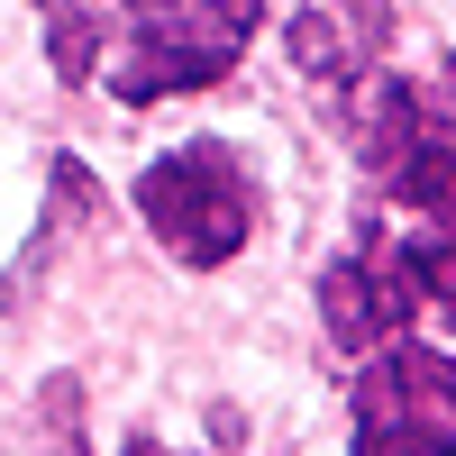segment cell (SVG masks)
Here are the masks:
<instances>
[{"instance_id": "obj_12", "label": "cell", "mask_w": 456, "mask_h": 456, "mask_svg": "<svg viewBox=\"0 0 456 456\" xmlns=\"http://www.w3.org/2000/svg\"><path fill=\"white\" fill-rule=\"evenodd\" d=\"M447 101H456V64H447Z\"/></svg>"}, {"instance_id": "obj_8", "label": "cell", "mask_w": 456, "mask_h": 456, "mask_svg": "<svg viewBox=\"0 0 456 456\" xmlns=\"http://www.w3.org/2000/svg\"><path fill=\"white\" fill-rule=\"evenodd\" d=\"M283 46H292V64L311 73V83H347V28H338L329 10H301Z\"/></svg>"}, {"instance_id": "obj_9", "label": "cell", "mask_w": 456, "mask_h": 456, "mask_svg": "<svg viewBox=\"0 0 456 456\" xmlns=\"http://www.w3.org/2000/svg\"><path fill=\"white\" fill-rule=\"evenodd\" d=\"M402 265H411V283H420V301H438L447 329H456V228H438V238H411Z\"/></svg>"}, {"instance_id": "obj_5", "label": "cell", "mask_w": 456, "mask_h": 456, "mask_svg": "<svg viewBox=\"0 0 456 456\" xmlns=\"http://www.w3.org/2000/svg\"><path fill=\"white\" fill-rule=\"evenodd\" d=\"M347 119H356V156H365L374 174H393L411 146H420V101H411V83L384 73V64L356 73V110H347Z\"/></svg>"}, {"instance_id": "obj_10", "label": "cell", "mask_w": 456, "mask_h": 456, "mask_svg": "<svg viewBox=\"0 0 456 456\" xmlns=\"http://www.w3.org/2000/svg\"><path fill=\"white\" fill-rule=\"evenodd\" d=\"M347 28H356V46L374 55V46L393 37V0H347Z\"/></svg>"}, {"instance_id": "obj_2", "label": "cell", "mask_w": 456, "mask_h": 456, "mask_svg": "<svg viewBox=\"0 0 456 456\" xmlns=\"http://www.w3.org/2000/svg\"><path fill=\"white\" fill-rule=\"evenodd\" d=\"M137 210L183 265H228L256 228V183L219 137H201V146H174V156H156L137 174Z\"/></svg>"}, {"instance_id": "obj_6", "label": "cell", "mask_w": 456, "mask_h": 456, "mask_svg": "<svg viewBox=\"0 0 456 456\" xmlns=\"http://www.w3.org/2000/svg\"><path fill=\"white\" fill-rule=\"evenodd\" d=\"M37 10H46L55 83H92L101 73V37H110V0H37Z\"/></svg>"}, {"instance_id": "obj_1", "label": "cell", "mask_w": 456, "mask_h": 456, "mask_svg": "<svg viewBox=\"0 0 456 456\" xmlns=\"http://www.w3.org/2000/svg\"><path fill=\"white\" fill-rule=\"evenodd\" d=\"M256 28V0H128V55L110 73L119 101H165V92H210L238 73Z\"/></svg>"}, {"instance_id": "obj_4", "label": "cell", "mask_w": 456, "mask_h": 456, "mask_svg": "<svg viewBox=\"0 0 456 456\" xmlns=\"http://www.w3.org/2000/svg\"><path fill=\"white\" fill-rule=\"evenodd\" d=\"M411 311H420V283H411L402 247H365V256H338L320 274V329L338 338V347H393V338L411 329Z\"/></svg>"}, {"instance_id": "obj_11", "label": "cell", "mask_w": 456, "mask_h": 456, "mask_svg": "<svg viewBox=\"0 0 456 456\" xmlns=\"http://www.w3.org/2000/svg\"><path fill=\"white\" fill-rule=\"evenodd\" d=\"M128 456H165V447H156V438H137V447H128Z\"/></svg>"}, {"instance_id": "obj_3", "label": "cell", "mask_w": 456, "mask_h": 456, "mask_svg": "<svg viewBox=\"0 0 456 456\" xmlns=\"http://www.w3.org/2000/svg\"><path fill=\"white\" fill-rule=\"evenodd\" d=\"M356 456H456V356L438 347H374L356 374Z\"/></svg>"}, {"instance_id": "obj_7", "label": "cell", "mask_w": 456, "mask_h": 456, "mask_svg": "<svg viewBox=\"0 0 456 456\" xmlns=\"http://www.w3.org/2000/svg\"><path fill=\"white\" fill-rule=\"evenodd\" d=\"M393 183H402V210L456 228V146H447V137H420V146L393 165Z\"/></svg>"}]
</instances>
